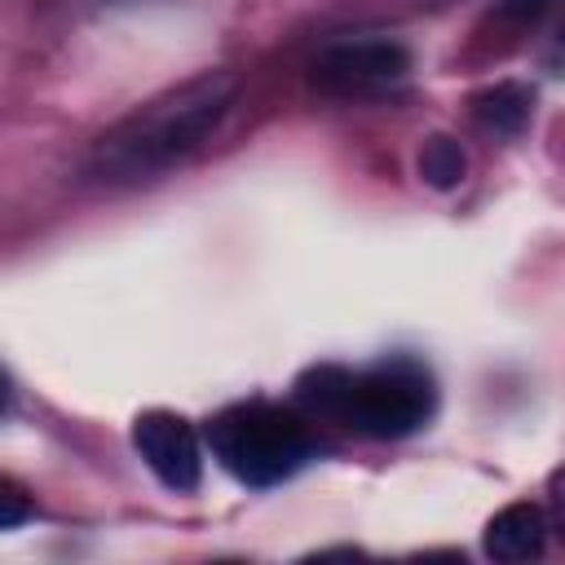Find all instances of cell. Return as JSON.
Segmentation results:
<instances>
[{
	"instance_id": "cell-1",
	"label": "cell",
	"mask_w": 565,
	"mask_h": 565,
	"mask_svg": "<svg viewBox=\"0 0 565 565\" xmlns=\"http://www.w3.org/2000/svg\"><path fill=\"white\" fill-rule=\"evenodd\" d=\"M234 93L238 84L230 71H203L150 97L146 106H137L97 137L88 154V177L106 185H132L177 168L221 128V119L234 106Z\"/></svg>"
},
{
	"instance_id": "cell-9",
	"label": "cell",
	"mask_w": 565,
	"mask_h": 565,
	"mask_svg": "<svg viewBox=\"0 0 565 565\" xmlns=\"http://www.w3.org/2000/svg\"><path fill=\"white\" fill-rule=\"evenodd\" d=\"M31 494L18 486V481H9V477H0V530H18V525H26L31 521Z\"/></svg>"
},
{
	"instance_id": "cell-5",
	"label": "cell",
	"mask_w": 565,
	"mask_h": 565,
	"mask_svg": "<svg viewBox=\"0 0 565 565\" xmlns=\"http://www.w3.org/2000/svg\"><path fill=\"white\" fill-rule=\"evenodd\" d=\"M132 446L141 455V463L159 477V486L190 494L203 481V450H199V433L185 415L177 411H146L132 419Z\"/></svg>"
},
{
	"instance_id": "cell-3",
	"label": "cell",
	"mask_w": 565,
	"mask_h": 565,
	"mask_svg": "<svg viewBox=\"0 0 565 565\" xmlns=\"http://www.w3.org/2000/svg\"><path fill=\"white\" fill-rule=\"evenodd\" d=\"M433 406H437L433 375L415 358H388L366 371H349L335 419H344L349 428H358L366 437L397 441V437H411L415 428H424Z\"/></svg>"
},
{
	"instance_id": "cell-10",
	"label": "cell",
	"mask_w": 565,
	"mask_h": 565,
	"mask_svg": "<svg viewBox=\"0 0 565 565\" xmlns=\"http://www.w3.org/2000/svg\"><path fill=\"white\" fill-rule=\"evenodd\" d=\"M552 4H556V0H499V13H503L508 22H516V26H534Z\"/></svg>"
},
{
	"instance_id": "cell-8",
	"label": "cell",
	"mask_w": 565,
	"mask_h": 565,
	"mask_svg": "<svg viewBox=\"0 0 565 565\" xmlns=\"http://www.w3.org/2000/svg\"><path fill=\"white\" fill-rule=\"evenodd\" d=\"M463 172H468V154H463V146L455 137L437 132V137H428L419 146V177L433 190H455L463 181Z\"/></svg>"
},
{
	"instance_id": "cell-11",
	"label": "cell",
	"mask_w": 565,
	"mask_h": 565,
	"mask_svg": "<svg viewBox=\"0 0 565 565\" xmlns=\"http://www.w3.org/2000/svg\"><path fill=\"white\" fill-rule=\"evenodd\" d=\"M13 411V380H9V371L0 366V419Z\"/></svg>"
},
{
	"instance_id": "cell-7",
	"label": "cell",
	"mask_w": 565,
	"mask_h": 565,
	"mask_svg": "<svg viewBox=\"0 0 565 565\" xmlns=\"http://www.w3.org/2000/svg\"><path fill=\"white\" fill-rule=\"evenodd\" d=\"M530 110H534V93L512 84V79H503V84H494V88L472 97V115L494 132H516L530 119Z\"/></svg>"
},
{
	"instance_id": "cell-2",
	"label": "cell",
	"mask_w": 565,
	"mask_h": 565,
	"mask_svg": "<svg viewBox=\"0 0 565 565\" xmlns=\"http://www.w3.org/2000/svg\"><path fill=\"white\" fill-rule=\"evenodd\" d=\"M207 446L230 477H238L243 486H256V490L287 481L313 455L309 428L274 402L225 406L207 424Z\"/></svg>"
},
{
	"instance_id": "cell-4",
	"label": "cell",
	"mask_w": 565,
	"mask_h": 565,
	"mask_svg": "<svg viewBox=\"0 0 565 565\" xmlns=\"http://www.w3.org/2000/svg\"><path fill=\"white\" fill-rule=\"evenodd\" d=\"M406 71H411V53L397 40H349L322 49L309 66V79L327 97H375L402 84Z\"/></svg>"
},
{
	"instance_id": "cell-6",
	"label": "cell",
	"mask_w": 565,
	"mask_h": 565,
	"mask_svg": "<svg viewBox=\"0 0 565 565\" xmlns=\"http://www.w3.org/2000/svg\"><path fill=\"white\" fill-rule=\"evenodd\" d=\"M543 543H547V521L534 503H508L486 525V556H494L503 565L543 556Z\"/></svg>"
}]
</instances>
